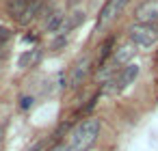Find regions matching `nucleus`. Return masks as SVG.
Wrapping results in <instances>:
<instances>
[{"instance_id":"7ed1b4c3","label":"nucleus","mask_w":158,"mask_h":151,"mask_svg":"<svg viewBox=\"0 0 158 151\" xmlns=\"http://www.w3.org/2000/svg\"><path fill=\"white\" fill-rule=\"evenodd\" d=\"M136 24H154L158 22V0H145L134 9Z\"/></svg>"},{"instance_id":"0eeeda50","label":"nucleus","mask_w":158,"mask_h":151,"mask_svg":"<svg viewBox=\"0 0 158 151\" xmlns=\"http://www.w3.org/2000/svg\"><path fill=\"white\" fill-rule=\"evenodd\" d=\"M139 76V65H126V69L121 71V76L117 78V82H119V89H126V86H130L132 82H134V78Z\"/></svg>"},{"instance_id":"6e6552de","label":"nucleus","mask_w":158,"mask_h":151,"mask_svg":"<svg viewBox=\"0 0 158 151\" xmlns=\"http://www.w3.org/2000/svg\"><path fill=\"white\" fill-rule=\"evenodd\" d=\"M63 22H65L63 11H54V13L50 15V20L46 22V30H48V33H59V30L63 28Z\"/></svg>"},{"instance_id":"423d86ee","label":"nucleus","mask_w":158,"mask_h":151,"mask_svg":"<svg viewBox=\"0 0 158 151\" xmlns=\"http://www.w3.org/2000/svg\"><path fill=\"white\" fill-rule=\"evenodd\" d=\"M31 2H33V0H9L7 11H9V15H11L13 20H18V22H20V18L26 13V9L31 7Z\"/></svg>"},{"instance_id":"f8f14e48","label":"nucleus","mask_w":158,"mask_h":151,"mask_svg":"<svg viewBox=\"0 0 158 151\" xmlns=\"http://www.w3.org/2000/svg\"><path fill=\"white\" fill-rule=\"evenodd\" d=\"M35 58H39V50H28V52H24V54L20 56L18 65H20L22 69H26V67H31V63H33Z\"/></svg>"},{"instance_id":"4468645a","label":"nucleus","mask_w":158,"mask_h":151,"mask_svg":"<svg viewBox=\"0 0 158 151\" xmlns=\"http://www.w3.org/2000/svg\"><path fill=\"white\" fill-rule=\"evenodd\" d=\"M31 104H33V99H31V97H24V99L20 101V108H28Z\"/></svg>"},{"instance_id":"f257e3e1","label":"nucleus","mask_w":158,"mask_h":151,"mask_svg":"<svg viewBox=\"0 0 158 151\" xmlns=\"http://www.w3.org/2000/svg\"><path fill=\"white\" fill-rule=\"evenodd\" d=\"M100 127H102L100 119H95V117H87L82 123H78V125L72 129V134H69V142H65L67 149H69V151H89V149L98 142Z\"/></svg>"},{"instance_id":"20e7f679","label":"nucleus","mask_w":158,"mask_h":151,"mask_svg":"<svg viewBox=\"0 0 158 151\" xmlns=\"http://www.w3.org/2000/svg\"><path fill=\"white\" fill-rule=\"evenodd\" d=\"M89 74H91V56H80L69 71V86H74V89L80 86Z\"/></svg>"},{"instance_id":"2eb2a0df","label":"nucleus","mask_w":158,"mask_h":151,"mask_svg":"<svg viewBox=\"0 0 158 151\" xmlns=\"http://www.w3.org/2000/svg\"><path fill=\"white\" fill-rule=\"evenodd\" d=\"M28 151H44V142H35V145H33Z\"/></svg>"},{"instance_id":"dca6fc26","label":"nucleus","mask_w":158,"mask_h":151,"mask_svg":"<svg viewBox=\"0 0 158 151\" xmlns=\"http://www.w3.org/2000/svg\"><path fill=\"white\" fill-rule=\"evenodd\" d=\"M52 151H69V149H67V145H65V142H61V145H56Z\"/></svg>"},{"instance_id":"1a4fd4ad","label":"nucleus","mask_w":158,"mask_h":151,"mask_svg":"<svg viewBox=\"0 0 158 151\" xmlns=\"http://www.w3.org/2000/svg\"><path fill=\"white\" fill-rule=\"evenodd\" d=\"M132 56H134V50H132L130 46H121V48L115 52L113 61H115V65H126V63H128Z\"/></svg>"},{"instance_id":"9d476101","label":"nucleus","mask_w":158,"mask_h":151,"mask_svg":"<svg viewBox=\"0 0 158 151\" xmlns=\"http://www.w3.org/2000/svg\"><path fill=\"white\" fill-rule=\"evenodd\" d=\"M39 7H41V5H39V0H33V2H31V7L26 9V13L20 18V24H22V26L31 24V22H33V20L39 15Z\"/></svg>"},{"instance_id":"39448f33","label":"nucleus","mask_w":158,"mask_h":151,"mask_svg":"<svg viewBox=\"0 0 158 151\" xmlns=\"http://www.w3.org/2000/svg\"><path fill=\"white\" fill-rule=\"evenodd\" d=\"M130 2V0H108V2L102 7V11H100V26H104V24H108V22H113L123 9H126V5Z\"/></svg>"},{"instance_id":"f3484780","label":"nucleus","mask_w":158,"mask_h":151,"mask_svg":"<svg viewBox=\"0 0 158 151\" xmlns=\"http://www.w3.org/2000/svg\"><path fill=\"white\" fill-rule=\"evenodd\" d=\"M5 142V125H0V147H2Z\"/></svg>"},{"instance_id":"f03ea898","label":"nucleus","mask_w":158,"mask_h":151,"mask_svg":"<svg viewBox=\"0 0 158 151\" xmlns=\"http://www.w3.org/2000/svg\"><path fill=\"white\" fill-rule=\"evenodd\" d=\"M128 35H130V41L143 50L156 46V41H158V28L152 24H134V26H130Z\"/></svg>"},{"instance_id":"9b49d317","label":"nucleus","mask_w":158,"mask_h":151,"mask_svg":"<svg viewBox=\"0 0 158 151\" xmlns=\"http://www.w3.org/2000/svg\"><path fill=\"white\" fill-rule=\"evenodd\" d=\"M113 46H115V39H113V37L102 43V48H100V58H98V65H100V67H102V65L106 63V58L113 54Z\"/></svg>"},{"instance_id":"ddd939ff","label":"nucleus","mask_w":158,"mask_h":151,"mask_svg":"<svg viewBox=\"0 0 158 151\" xmlns=\"http://www.w3.org/2000/svg\"><path fill=\"white\" fill-rule=\"evenodd\" d=\"M7 39H11V30L7 26H0V41H7Z\"/></svg>"}]
</instances>
